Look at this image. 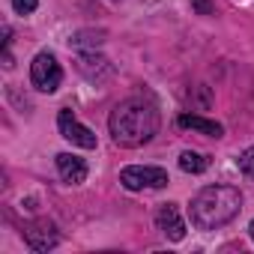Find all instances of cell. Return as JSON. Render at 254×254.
Masks as SVG:
<instances>
[{"mask_svg":"<svg viewBox=\"0 0 254 254\" xmlns=\"http://www.w3.org/2000/svg\"><path fill=\"white\" fill-rule=\"evenodd\" d=\"M159 126H162V120H159L156 105H150L144 99H126L108 117V129H111L114 144L129 147V150L150 144L159 135Z\"/></svg>","mask_w":254,"mask_h":254,"instance_id":"obj_1","label":"cell"},{"mask_svg":"<svg viewBox=\"0 0 254 254\" xmlns=\"http://www.w3.org/2000/svg\"><path fill=\"white\" fill-rule=\"evenodd\" d=\"M239 209H242V194L236 186H206L189 203V215L197 230H218L230 224L239 215Z\"/></svg>","mask_w":254,"mask_h":254,"instance_id":"obj_2","label":"cell"},{"mask_svg":"<svg viewBox=\"0 0 254 254\" xmlns=\"http://www.w3.org/2000/svg\"><path fill=\"white\" fill-rule=\"evenodd\" d=\"M120 183L129 189V191H141V189H165L171 180H168V171L165 168H156V165H129L120 171Z\"/></svg>","mask_w":254,"mask_h":254,"instance_id":"obj_3","label":"cell"},{"mask_svg":"<svg viewBox=\"0 0 254 254\" xmlns=\"http://www.w3.org/2000/svg\"><path fill=\"white\" fill-rule=\"evenodd\" d=\"M30 81H33V87L42 90V93L60 90L63 69H60V63H57V57H54L51 51H39V54L33 57V63H30Z\"/></svg>","mask_w":254,"mask_h":254,"instance_id":"obj_4","label":"cell"},{"mask_svg":"<svg viewBox=\"0 0 254 254\" xmlns=\"http://www.w3.org/2000/svg\"><path fill=\"white\" fill-rule=\"evenodd\" d=\"M57 129H60V135L69 144H75L81 150H96V144H99L96 135H93V129H87V126L78 123V117L72 114V108H60V114H57Z\"/></svg>","mask_w":254,"mask_h":254,"instance_id":"obj_5","label":"cell"},{"mask_svg":"<svg viewBox=\"0 0 254 254\" xmlns=\"http://www.w3.org/2000/svg\"><path fill=\"white\" fill-rule=\"evenodd\" d=\"M156 227L171 239V242H180L186 239V221L180 218V209L177 203H165L159 212H156Z\"/></svg>","mask_w":254,"mask_h":254,"instance_id":"obj_6","label":"cell"},{"mask_svg":"<svg viewBox=\"0 0 254 254\" xmlns=\"http://www.w3.org/2000/svg\"><path fill=\"white\" fill-rule=\"evenodd\" d=\"M24 239H27V245L33 251H48V248H54L60 242V236H57V230H54L51 221H33V224H27L24 227Z\"/></svg>","mask_w":254,"mask_h":254,"instance_id":"obj_7","label":"cell"},{"mask_svg":"<svg viewBox=\"0 0 254 254\" xmlns=\"http://www.w3.org/2000/svg\"><path fill=\"white\" fill-rule=\"evenodd\" d=\"M78 72L87 75L90 81H102V78H111V75H114V66H111V60H105L102 54L90 51V54H81V57H78Z\"/></svg>","mask_w":254,"mask_h":254,"instance_id":"obj_8","label":"cell"},{"mask_svg":"<svg viewBox=\"0 0 254 254\" xmlns=\"http://www.w3.org/2000/svg\"><path fill=\"white\" fill-rule=\"evenodd\" d=\"M57 171H60L63 183H69V186H78V183L87 180V165H84V159H78V156H72V153H57Z\"/></svg>","mask_w":254,"mask_h":254,"instance_id":"obj_9","label":"cell"},{"mask_svg":"<svg viewBox=\"0 0 254 254\" xmlns=\"http://www.w3.org/2000/svg\"><path fill=\"white\" fill-rule=\"evenodd\" d=\"M183 129H194V132H200V135H209V138H221L224 135V129H221V123H215V120H206V117H200V114H180V120H177Z\"/></svg>","mask_w":254,"mask_h":254,"instance_id":"obj_10","label":"cell"},{"mask_svg":"<svg viewBox=\"0 0 254 254\" xmlns=\"http://www.w3.org/2000/svg\"><path fill=\"white\" fill-rule=\"evenodd\" d=\"M206 156H200V153H191V150H186V153H180V171H186V174H203L206 171Z\"/></svg>","mask_w":254,"mask_h":254,"instance_id":"obj_11","label":"cell"},{"mask_svg":"<svg viewBox=\"0 0 254 254\" xmlns=\"http://www.w3.org/2000/svg\"><path fill=\"white\" fill-rule=\"evenodd\" d=\"M239 171H242L245 177H251V180H254V147H248V150L239 156Z\"/></svg>","mask_w":254,"mask_h":254,"instance_id":"obj_12","label":"cell"},{"mask_svg":"<svg viewBox=\"0 0 254 254\" xmlns=\"http://www.w3.org/2000/svg\"><path fill=\"white\" fill-rule=\"evenodd\" d=\"M36 6H39V0H12V9L18 15H30V12H36Z\"/></svg>","mask_w":254,"mask_h":254,"instance_id":"obj_13","label":"cell"},{"mask_svg":"<svg viewBox=\"0 0 254 254\" xmlns=\"http://www.w3.org/2000/svg\"><path fill=\"white\" fill-rule=\"evenodd\" d=\"M191 6L197 9V15H212V12H215L209 0H191Z\"/></svg>","mask_w":254,"mask_h":254,"instance_id":"obj_14","label":"cell"},{"mask_svg":"<svg viewBox=\"0 0 254 254\" xmlns=\"http://www.w3.org/2000/svg\"><path fill=\"white\" fill-rule=\"evenodd\" d=\"M15 63H12V54H9V48H3V69H12Z\"/></svg>","mask_w":254,"mask_h":254,"instance_id":"obj_15","label":"cell"},{"mask_svg":"<svg viewBox=\"0 0 254 254\" xmlns=\"http://www.w3.org/2000/svg\"><path fill=\"white\" fill-rule=\"evenodd\" d=\"M248 233H251V239H254V221H251V224H248Z\"/></svg>","mask_w":254,"mask_h":254,"instance_id":"obj_16","label":"cell"}]
</instances>
